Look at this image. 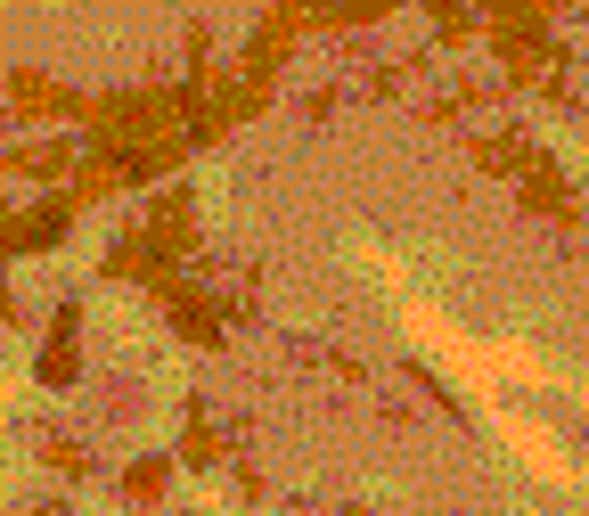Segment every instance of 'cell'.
<instances>
[{"mask_svg": "<svg viewBox=\"0 0 589 516\" xmlns=\"http://www.w3.org/2000/svg\"><path fill=\"white\" fill-rule=\"evenodd\" d=\"M82 123H91V148L140 164V180L173 173L180 148L197 140V123H188V91H164V82H140V91L91 99V115H82Z\"/></svg>", "mask_w": 589, "mask_h": 516, "instance_id": "1", "label": "cell"}, {"mask_svg": "<svg viewBox=\"0 0 589 516\" xmlns=\"http://www.w3.org/2000/svg\"><path fill=\"white\" fill-rule=\"evenodd\" d=\"M270 66H255V58H229V66H197L180 82L188 91V123H197V140H221V132H238L246 115H262L270 107Z\"/></svg>", "mask_w": 589, "mask_h": 516, "instance_id": "2", "label": "cell"}, {"mask_svg": "<svg viewBox=\"0 0 589 516\" xmlns=\"http://www.w3.org/2000/svg\"><path fill=\"white\" fill-rule=\"evenodd\" d=\"M140 238H147V246H156V255H164V262L180 271V262L197 255V197H188V189H164L156 205H147Z\"/></svg>", "mask_w": 589, "mask_h": 516, "instance_id": "3", "label": "cell"}, {"mask_svg": "<svg viewBox=\"0 0 589 516\" xmlns=\"http://www.w3.org/2000/svg\"><path fill=\"white\" fill-rule=\"evenodd\" d=\"M9 99H17V115H91V99H74L66 82H50V74H33V66L9 74Z\"/></svg>", "mask_w": 589, "mask_h": 516, "instance_id": "4", "label": "cell"}, {"mask_svg": "<svg viewBox=\"0 0 589 516\" xmlns=\"http://www.w3.org/2000/svg\"><path fill=\"white\" fill-rule=\"evenodd\" d=\"M74 221V197H50L33 205V214H9V255H41V246H58Z\"/></svg>", "mask_w": 589, "mask_h": 516, "instance_id": "5", "label": "cell"}, {"mask_svg": "<svg viewBox=\"0 0 589 516\" xmlns=\"http://www.w3.org/2000/svg\"><path fill=\"white\" fill-rule=\"evenodd\" d=\"M74 328H82V312H74V303H58V328H50V344H41V385H74L82 378Z\"/></svg>", "mask_w": 589, "mask_h": 516, "instance_id": "6", "label": "cell"}, {"mask_svg": "<svg viewBox=\"0 0 589 516\" xmlns=\"http://www.w3.org/2000/svg\"><path fill=\"white\" fill-rule=\"evenodd\" d=\"M467 156L483 164V173H508V180H524V164H533L540 148H533V140H516V132H467Z\"/></svg>", "mask_w": 589, "mask_h": 516, "instance_id": "7", "label": "cell"}, {"mask_svg": "<svg viewBox=\"0 0 589 516\" xmlns=\"http://www.w3.org/2000/svg\"><path fill=\"white\" fill-rule=\"evenodd\" d=\"M516 189H524V205H533V214L574 221V189H565V173H557L549 156H533V164H524V180H516Z\"/></svg>", "mask_w": 589, "mask_h": 516, "instance_id": "8", "label": "cell"}, {"mask_svg": "<svg viewBox=\"0 0 589 516\" xmlns=\"http://www.w3.org/2000/svg\"><path fill=\"white\" fill-rule=\"evenodd\" d=\"M9 173H33V180H58V173H82V156L66 148V140H33V148H9Z\"/></svg>", "mask_w": 589, "mask_h": 516, "instance_id": "9", "label": "cell"}, {"mask_svg": "<svg viewBox=\"0 0 589 516\" xmlns=\"http://www.w3.org/2000/svg\"><path fill=\"white\" fill-rule=\"evenodd\" d=\"M221 435H214V410H205V402H188V435H180V460L188 467H221Z\"/></svg>", "mask_w": 589, "mask_h": 516, "instance_id": "10", "label": "cell"}, {"mask_svg": "<svg viewBox=\"0 0 589 516\" xmlns=\"http://www.w3.org/2000/svg\"><path fill=\"white\" fill-rule=\"evenodd\" d=\"M164 484H173V460H132L123 467V492H132V500H164Z\"/></svg>", "mask_w": 589, "mask_h": 516, "instance_id": "11", "label": "cell"}, {"mask_svg": "<svg viewBox=\"0 0 589 516\" xmlns=\"http://www.w3.org/2000/svg\"><path fill=\"white\" fill-rule=\"evenodd\" d=\"M41 460H50L58 476H82V467H91V460H82V443H66V435H41Z\"/></svg>", "mask_w": 589, "mask_h": 516, "instance_id": "12", "label": "cell"}, {"mask_svg": "<svg viewBox=\"0 0 589 516\" xmlns=\"http://www.w3.org/2000/svg\"><path fill=\"white\" fill-rule=\"evenodd\" d=\"M41 516H58V508H41Z\"/></svg>", "mask_w": 589, "mask_h": 516, "instance_id": "13", "label": "cell"}]
</instances>
